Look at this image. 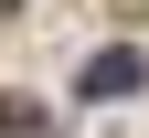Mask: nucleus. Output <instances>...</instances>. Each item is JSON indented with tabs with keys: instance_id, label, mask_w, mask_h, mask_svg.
<instances>
[{
	"instance_id": "obj_1",
	"label": "nucleus",
	"mask_w": 149,
	"mask_h": 138,
	"mask_svg": "<svg viewBox=\"0 0 149 138\" xmlns=\"http://www.w3.org/2000/svg\"><path fill=\"white\" fill-rule=\"evenodd\" d=\"M74 85H85V96H107V106H117V96H139V85H149V53H128V43H117V53H96V64L74 74Z\"/></svg>"
},
{
	"instance_id": "obj_2",
	"label": "nucleus",
	"mask_w": 149,
	"mask_h": 138,
	"mask_svg": "<svg viewBox=\"0 0 149 138\" xmlns=\"http://www.w3.org/2000/svg\"><path fill=\"white\" fill-rule=\"evenodd\" d=\"M0 138H53V117L32 106V96H0Z\"/></svg>"
}]
</instances>
